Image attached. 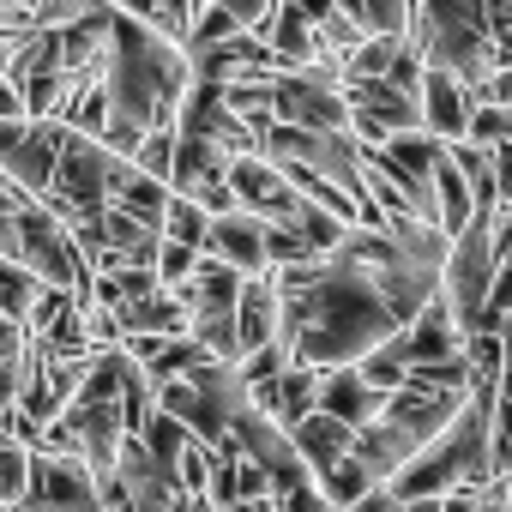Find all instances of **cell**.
<instances>
[{
    "label": "cell",
    "instance_id": "74e56055",
    "mask_svg": "<svg viewBox=\"0 0 512 512\" xmlns=\"http://www.w3.org/2000/svg\"><path fill=\"white\" fill-rule=\"evenodd\" d=\"M0 121H25V103H19V91L0 79Z\"/></svg>",
    "mask_w": 512,
    "mask_h": 512
},
{
    "label": "cell",
    "instance_id": "4dcf8cb0",
    "mask_svg": "<svg viewBox=\"0 0 512 512\" xmlns=\"http://www.w3.org/2000/svg\"><path fill=\"white\" fill-rule=\"evenodd\" d=\"M404 19H410V0H362L368 37H404Z\"/></svg>",
    "mask_w": 512,
    "mask_h": 512
},
{
    "label": "cell",
    "instance_id": "5bb4252c",
    "mask_svg": "<svg viewBox=\"0 0 512 512\" xmlns=\"http://www.w3.org/2000/svg\"><path fill=\"white\" fill-rule=\"evenodd\" d=\"M284 434H290L296 458L308 464V476H320V470H332L338 458H350V440H356V428H350V422H338V416H326V410H308V416H302V422H290Z\"/></svg>",
    "mask_w": 512,
    "mask_h": 512
},
{
    "label": "cell",
    "instance_id": "603a6c76",
    "mask_svg": "<svg viewBox=\"0 0 512 512\" xmlns=\"http://www.w3.org/2000/svg\"><path fill=\"white\" fill-rule=\"evenodd\" d=\"M205 223H211L205 205H193L187 193H169V205H163V217H157V235H163V241H187V247H199Z\"/></svg>",
    "mask_w": 512,
    "mask_h": 512
},
{
    "label": "cell",
    "instance_id": "ffe728a7",
    "mask_svg": "<svg viewBox=\"0 0 512 512\" xmlns=\"http://www.w3.org/2000/svg\"><path fill=\"white\" fill-rule=\"evenodd\" d=\"M458 356L470 368V386H500V368H506V338L500 332H464Z\"/></svg>",
    "mask_w": 512,
    "mask_h": 512
},
{
    "label": "cell",
    "instance_id": "d6986e66",
    "mask_svg": "<svg viewBox=\"0 0 512 512\" xmlns=\"http://www.w3.org/2000/svg\"><path fill=\"white\" fill-rule=\"evenodd\" d=\"M217 97H223V109H229L247 133H260V127H272V121H278V109H272V79H266V85H260V79L217 85Z\"/></svg>",
    "mask_w": 512,
    "mask_h": 512
},
{
    "label": "cell",
    "instance_id": "ac0fdd59",
    "mask_svg": "<svg viewBox=\"0 0 512 512\" xmlns=\"http://www.w3.org/2000/svg\"><path fill=\"white\" fill-rule=\"evenodd\" d=\"M314 386H320V368H308V362H284V374L272 380V422H278V428L302 422V416L314 410Z\"/></svg>",
    "mask_w": 512,
    "mask_h": 512
},
{
    "label": "cell",
    "instance_id": "1f68e13d",
    "mask_svg": "<svg viewBox=\"0 0 512 512\" xmlns=\"http://www.w3.org/2000/svg\"><path fill=\"white\" fill-rule=\"evenodd\" d=\"M229 494H235V500H266V494H272V482H266V470L253 464V458H241V452H235V458H229Z\"/></svg>",
    "mask_w": 512,
    "mask_h": 512
},
{
    "label": "cell",
    "instance_id": "9a60e30c",
    "mask_svg": "<svg viewBox=\"0 0 512 512\" xmlns=\"http://www.w3.org/2000/svg\"><path fill=\"white\" fill-rule=\"evenodd\" d=\"M272 338H278V284H272V272L241 278V290H235V344H241V356L272 344Z\"/></svg>",
    "mask_w": 512,
    "mask_h": 512
},
{
    "label": "cell",
    "instance_id": "7a4b0ae2",
    "mask_svg": "<svg viewBox=\"0 0 512 512\" xmlns=\"http://www.w3.org/2000/svg\"><path fill=\"white\" fill-rule=\"evenodd\" d=\"M103 97H109V127H103V151L133 157L145 127H175L181 91H187V49L163 31H151L133 13H109V49H103Z\"/></svg>",
    "mask_w": 512,
    "mask_h": 512
},
{
    "label": "cell",
    "instance_id": "e575fe53",
    "mask_svg": "<svg viewBox=\"0 0 512 512\" xmlns=\"http://www.w3.org/2000/svg\"><path fill=\"white\" fill-rule=\"evenodd\" d=\"M272 506H278V512H332V506H326V494L314 488V476H308L302 488H290V494H278Z\"/></svg>",
    "mask_w": 512,
    "mask_h": 512
},
{
    "label": "cell",
    "instance_id": "836d02e7",
    "mask_svg": "<svg viewBox=\"0 0 512 512\" xmlns=\"http://www.w3.org/2000/svg\"><path fill=\"white\" fill-rule=\"evenodd\" d=\"M217 7H223L241 31H260V25L272 19V0H217Z\"/></svg>",
    "mask_w": 512,
    "mask_h": 512
},
{
    "label": "cell",
    "instance_id": "9c48e42d",
    "mask_svg": "<svg viewBox=\"0 0 512 512\" xmlns=\"http://www.w3.org/2000/svg\"><path fill=\"white\" fill-rule=\"evenodd\" d=\"M223 151L217 145H205V139H193V133H175V157H169V193H187L193 205H205L211 217L217 211H229L235 199H229V181H223Z\"/></svg>",
    "mask_w": 512,
    "mask_h": 512
},
{
    "label": "cell",
    "instance_id": "4316f807",
    "mask_svg": "<svg viewBox=\"0 0 512 512\" xmlns=\"http://www.w3.org/2000/svg\"><path fill=\"white\" fill-rule=\"evenodd\" d=\"M260 247H266V266L278 272V266H302V260H320V253L296 235V223H266V235H260Z\"/></svg>",
    "mask_w": 512,
    "mask_h": 512
},
{
    "label": "cell",
    "instance_id": "4fadbf2b",
    "mask_svg": "<svg viewBox=\"0 0 512 512\" xmlns=\"http://www.w3.org/2000/svg\"><path fill=\"white\" fill-rule=\"evenodd\" d=\"M380 398H386V392H374V386L356 374V362H344V368H320V386H314V410H326V416H338V422L362 428V422L380 410Z\"/></svg>",
    "mask_w": 512,
    "mask_h": 512
},
{
    "label": "cell",
    "instance_id": "3957f363",
    "mask_svg": "<svg viewBox=\"0 0 512 512\" xmlns=\"http://www.w3.org/2000/svg\"><path fill=\"white\" fill-rule=\"evenodd\" d=\"M464 404V392H428V386H410V380H398L386 398H380V410L356 428V440H350V458L374 476V482H386L398 464H410L446 422H452V410Z\"/></svg>",
    "mask_w": 512,
    "mask_h": 512
},
{
    "label": "cell",
    "instance_id": "cb8c5ba5",
    "mask_svg": "<svg viewBox=\"0 0 512 512\" xmlns=\"http://www.w3.org/2000/svg\"><path fill=\"white\" fill-rule=\"evenodd\" d=\"M512 139V109L506 103H470V121H464V145L476 151H494Z\"/></svg>",
    "mask_w": 512,
    "mask_h": 512
},
{
    "label": "cell",
    "instance_id": "83f0119b",
    "mask_svg": "<svg viewBox=\"0 0 512 512\" xmlns=\"http://www.w3.org/2000/svg\"><path fill=\"white\" fill-rule=\"evenodd\" d=\"M169 157H175V127H145L127 163H133L139 175H157V181H163V175H169Z\"/></svg>",
    "mask_w": 512,
    "mask_h": 512
},
{
    "label": "cell",
    "instance_id": "8992f818",
    "mask_svg": "<svg viewBox=\"0 0 512 512\" xmlns=\"http://www.w3.org/2000/svg\"><path fill=\"white\" fill-rule=\"evenodd\" d=\"M13 217H19V266H25L37 284H61V290H73V296L85 302V290H91V266L79 260V247H73L67 223L49 217L37 199L19 205Z\"/></svg>",
    "mask_w": 512,
    "mask_h": 512
},
{
    "label": "cell",
    "instance_id": "484cf974",
    "mask_svg": "<svg viewBox=\"0 0 512 512\" xmlns=\"http://www.w3.org/2000/svg\"><path fill=\"white\" fill-rule=\"evenodd\" d=\"M73 302H79L73 290H61V284H37V296H31V308H25V320H19V326H25V338H43V332L73 308Z\"/></svg>",
    "mask_w": 512,
    "mask_h": 512
},
{
    "label": "cell",
    "instance_id": "f546056e",
    "mask_svg": "<svg viewBox=\"0 0 512 512\" xmlns=\"http://www.w3.org/2000/svg\"><path fill=\"white\" fill-rule=\"evenodd\" d=\"M344 229H350V223H338V217H326L320 205H308V199H302V211H296V235H302L314 253H332V247L344 241Z\"/></svg>",
    "mask_w": 512,
    "mask_h": 512
},
{
    "label": "cell",
    "instance_id": "52a82bcc",
    "mask_svg": "<svg viewBox=\"0 0 512 512\" xmlns=\"http://www.w3.org/2000/svg\"><path fill=\"white\" fill-rule=\"evenodd\" d=\"M13 512H103L97 476L85 458H55V452H31L25 470V494Z\"/></svg>",
    "mask_w": 512,
    "mask_h": 512
},
{
    "label": "cell",
    "instance_id": "d590c367",
    "mask_svg": "<svg viewBox=\"0 0 512 512\" xmlns=\"http://www.w3.org/2000/svg\"><path fill=\"white\" fill-rule=\"evenodd\" d=\"M0 260H19V217L0 211Z\"/></svg>",
    "mask_w": 512,
    "mask_h": 512
},
{
    "label": "cell",
    "instance_id": "44dd1931",
    "mask_svg": "<svg viewBox=\"0 0 512 512\" xmlns=\"http://www.w3.org/2000/svg\"><path fill=\"white\" fill-rule=\"evenodd\" d=\"M187 440H193V434H187V422H175V416H169V410H157V404H151V416L139 422V446H145L163 470H175V452H181Z\"/></svg>",
    "mask_w": 512,
    "mask_h": 512
},
{
    "label": "cell",
    "instance_id": "d6a6232c",
    "mask_svg": "<svg viewBox=\"0 0 512 512\" xmlns=\"http://www.w3.org/2000/svg\"><path fill=\"white\" fill-rule=\"evenodd\" d=\"M392 91H404V97H416V85H422V55L410 49V43H398L392 49V61H386V73H380Z\"/></svg>",
    "mask_w": 512,
    "mask_h": 512
},
{
    "label": "cell",
    "instance_id": "7402d4cb",
    "mask_svg": "<svg viewBox=\"0 0 512 512\" xmlns=\"http://www.w3.org/2000/svg\"><path fill=\"white\" fill-rule=\"evenodd\" d=\"M314 488H320V494H326V506L338 512V506L362 500V494H368V488H380V482H374V476H368L356 458H338L332 470H320V476H314Z\"/></svg>",
    "mask_w": 512,
    "mask_h": 512
},
{
    "label": "cell",
    "instance_id": "6da1fadb",
    "mask_svg": "<svg viewBox=\"0 0 512 512\" xmlns=\"http://www.w3.org/2000/svg\"><path fill=\"white\" fill-rule=\"evenodd\" d=\"M278 350L308 368H344L404 320L386 308L380 284L350 253H320L302 266H278Z\"/></svg>",
    "mask_w": 512,
    "mask_h": 512
},
{
    "label": "cell",
    "instance_id": "f1b7e54d",
    "mask_svg": "<svg viewBox=\"0 0 512 512\" xmlns=\"http://www.w3.org/2000/svg\"><path fill=\"white\" fill-rule=\"evenodd\" d=\"M193 266H199V247H187V241H157V253H151V278H157V290H175Z\"/></svg>",
    "mask_w": 512,
    "mask_h": 512
},
{
    "label": "cell",
    "instance_id": "30bf717a",
    "mask_svg": "<svg viewBox=\"0 0 512 512\" xmlns=\"http://www.w3.org/2000/svg\"><path fill=\"white\" fill-rule=\"evenodd\" d=\"M260 235H266V223H260V217L241 211V205H229V211H217V217L205 223L199 253H205V260H223V266H229V272H241V278H260V272H272V266H266Z\"/></svg>",
    "mask_w": 512,
    "mask_h": 512
},
{
    "label": "cell",
    "instance_id": "7c38bea8",
    "mask_svg": "<svg viewBox=\"0 0 512 512\" xmlns=\"http://www.w3.org/2000/svg\"><path fill=\"white\" fill-rule=\"evenodd\" d=\"M398 344H404V362H440V356H458V344H464V332H458V320H452V308L440 302V290L398 326Z\"/></svg>",
    "mask_w": 512,
    "mask_h": 512
},
{
    "label": "cell",
    "instance_id": "ba28073f",
    "mask_svg": "<svg viewBox=\"0 0 512 512\" xmlns=\"http://www.w3.org/2000/svg\"><path fill=\"white\" fill-rule=\"evenodd\" d=\"M223 181H229V199H235L241 211H253L260 223H296V211H302V193H296V187L284 181V169L266 163L260 151L229 157V163H223Z\"/></svg>",
    "mask_w": 512,
    "mask_h": 512
},
{
    "label": "cell",
    "instance_id": "d4e9b609",
    "mask_svg": "<svg viewBox=\"0 0 512 512\" xmlns=\"http://www.w3.org/2000/svg\"><path fill=\"white\" fill-rule=\"evenodd\" d=\"M410 386H428V392H470V368L464 356H440V362H410L404 368Z\"/></svg>",
    "mask_w": 512,
    "mask_h": 512
},
{
    "label": "cell",
    "instance_id": "2e32d148",
    "mask_svg": "<svg viewBox=\"0 0 512 512\" xmlns=\"http://www.w3.org/2000/svg\"><path fill=\"white\" fill-rule=\"evenodd\" d=\"M115 320H121V338H133V332H145V338H181L187 332V314H181L175 290H151V296L115 308Z\"/></svg>",
    "mask_w": 512,
    "mask_h": 512
},
{
    "label": "cell",
    "instance_id": "e0dca14e",
    "mask_svg": "<svg viewBox=\"0 0 512 512\" xmlns=\"http://www.w3.org/2000/svg\"><path fill=\"white\" fill-rule=\"evenodd\" d=\"M428 193H434V223H440V235H458V229L476 217L470 187H464V175L452 169V157H446V151L434 157V181H428Z\"/></svg>",
    "mask_w": 512,
    "mask_h": 512
},
{
    "label": "cell",
    "instance_id": "5b68a950",
    "mask_svg": "<svg viewBox=\"0 0 512 512\" xmlns=\"http://www.w3.org/2000/svg\"><path fill=\"white\" fill-rule=\"evenodd\" d=\"M235 290H241V272H229L223 260H205L175 284V302L187 314V338L217 356V362H241V344H235Z\"/></svg>",
    "mask_w": 512,
    "mask_h": 512
},
{
    "label": "cell",
    "instance_id": "8fae6325",
    "mask_svg": "<svg viewBox=\"0 0 512 512\" xmlns=\"http://www.w3.org/2000/svg\"><path fill=\"white\" fill-rule=\"evenodd\" d=\"M416 109H422V133H434L440 145H458V139H464V121H470V91H464L452 73L422 67Z\"/></svg>",
    "mask_w": 512,
    "mask_h": 512
},
{
    "label": "cell",
    "instance_id": "277c9868",
    "mask_svg": "<svg viewBox=\"0 0 512 512\" xmlns=\"http://www.w3.org/2000/svg\"><path fill=\"white\" fill-rule=\"evenodd\" d=\"M404 43L422 55V67L452 73L464 91H476L500 61L488 19H482V0H410V19H404Z\"/></svg>",
    "mask_w": 512,
    "mask_h": 512
},
{
    "label": "cell",
    "instance_id": "8d00e7d4",
    "mask_svg": "<svg viewBox=\"0 0 512 512\" xmlns=\"http://www.w3.org/2000/svg\"><path fill=\"white\" fill-rule=\"evenodd\" d=\"M19 344H25V326L0 314V362H7V356H19Z\"/></svg>",
    "mask_w": 512,
    "mask_h": 512
}]
</instances>
